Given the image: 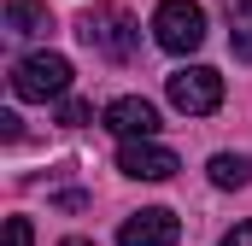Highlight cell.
<instances>
[{"mask_svg":"<svg viewBox=\"0 0 252 246\" xmlns=\"http://www.w3.org/2000/svg\"><path fill=\"white\" fill-rule=\"evenodd\" d=\"M88 118H94V106H88V100H64V106H59V123H64V129H82Z\"/></svg>","mask_w":252,"mask_h":246,"instance_id":"11","label":"cell"},{"mask_svg":"<svg viewBox=\"0 0 252 246\" xmlns=\"http://www.w3.org/2000/svg\"><path fill=\"white\" fill-rule=\"evenodd\" d=\"M118 170L135 176V182H170V176H176V153L158 147V141H124Z\"/></svg>","mask_w":252,"mask_h":246,"instance_id":"6","label":"cell"},{"mask_svg":"<svg viewBox=\"0 0 252 246\" xmlns=\"http://www.w3.org/2000/svg\"><path fill=\"white\" fill-rule=\"evenodd\" d=\"M6 246H35V229H30V217H6Z\"/></svg>","mask_w":252,"mask_h":246,"instance_id":"12","label":"cell"},{"mask_svg":"<svg viewBox=\"0 0 252 246\" xmlns=\"http://www.w3.org/2000/svg\"><path fill=\"white\" fill-rule=\"evenodd\" d=\"M211 182L217 187H247L252 182V164L241 158V153H217V158H211Z\"/></svg>","mask_w":252,"mask_h":246,"instance_id":"10","label":"cell"},{"mask_svg":"<svg viewBox=\"0 0 252 246\" xmlns=\"http://www.w3.org/2000/svg\"><path fill=\"white\" fill-rule=\"evenodd\" d=\"M229 47L252 64V0H229Z\"/></svg>","mask_w":252,"mask_h":246,"instance_id":"9","label":"cell"},{"mask_svg":"<svg viewBox=\"0 0 252 246\" xmlns=\"http://www.w3.org/2000/svg\"><path fill=\"white\" fill-rule=\"evenodd\" d=\"M59 246H94V241H82V235H70V241H59Z\"/></svg>","mask_w":252,"mask_h":246,"instance_id":"15","label":"cell"},{"mask_svg":"<svg viewBox=\"0 0 252 246\" xmlns=\"http://www.w3.org/2000/svg\"><path fill=\"white\" fill-rule=\"evenodd\" d=\"M153 41H158L164 53H193V47L205 41V6H193V0H158V12H153Z\"/></svg>","mask_w":252,"mask_h":246,"instance_id":"3","label":"cell"},{"mask_svg":"<svg viewBox=\"0 0 252 246\" xmlns=\"http://www.w3.org/2000/svg\"><path fill=\"white\" fill-rule=\"evenodd\" d=\"M6 30H12V35H47L53 18H47V6H35V0H12V6H6Z\"/></svg>","mask_w":252,"mask_h":246,"instance_id":"8","label":"cell"},{"mask_svg":"<svg viewBox=\"0 0 252 246\" xmlns=\"http://www.w3.org/2000/svg\"><path fill=\"white\" fill-rule=\"evenodd\" d=\"M0 141H24V123H18V112H0Z\"/></svg>","mask_w":252,"mask_h":246,"instance_id":"13","label":"cell"},{"mask_svg":"<svg viewBox=\"0 0 252 246\" xmlns=\"http://www.w3.org/2000/svg\"><path fill=\"white\" fill-rule=\"evenodd\" d=\"M106 129L124 135V141H153V135H158V106L141 100V94H124V100L106 106Z\"/></svg>","mask_w":252,"mask_h":246,"instance_id":"7","label":"cell"},{"mask_svg":"<svg viewBox=\"0 0 252 246\" xmlns=\"http://www.w3.org/2000/svg\"><path fill=\"white\" fill-rule=\"evenodd\" d=\"M70 88V59L64 53H30L12 64V94L18 100H59Z\"/></svg>","mask_w":252,"mask_h":246,"instance_id":"4","label":"cell"},{"mask_svg":"<svg viewBox=\"0 0 252 246\" xmlns=\"http://www.w3.org/2000/svg\"><path fill=\"white\" fill-rule=\"evenodd\" d=\"M176 241H182V217L164 211V205L135 211V217H124V229H118V246H176Z\"/></svg>","mask_w":252,"mask_h":246,"instance_id":"5","label":"cell"},{"mask_svg":"<svg viewBox=\"0 0 252 246\" xmlns=\"http://www.w3.org/2000/svg\"><path fill=\"white\" fill-rule=\"evenodd\" d=\"M76 35H82L100 59H112V64H129V59H135V47H141V30H135V18H129L118 0L88 6V12L76 18Z\"/></svg>","mask_w":252,"mask_h":246,"instance_id":"1","label":"cell"},{"mask_svg":"<svg viewBox=\"0 0 252 246\" xmlns=\"http://www.w3.org/2000/svg\"><path fill=\"white\" fill-rule=\"evenodd\" d=\"M164 94H170L176 112H188V118H211V112L223 106V76H217L211 64H182V70L164 76Z\"/></svg>","mask_w":252,"mask_h":246,"instance_id":"2","label":"cell"},{"mask_svg":"<svg viewBox=\"0 0 252 246\" xmlns=\"http://www.w3.org/2000/svg\"><path fill=\"white\" fill-rule=\"evenodd\" d=\"M223 246H252V223H235V229L223 235Z\"/></svg>","mask_w":252,"mask_h":246,"instance_id":"14","label":"cell"}]
</instances>
